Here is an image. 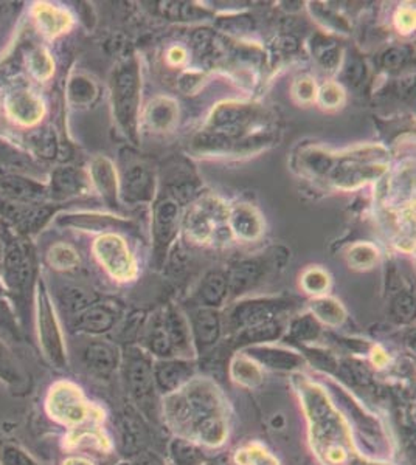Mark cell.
Here are the masks:
<instances>
[{"mask_svg":"<svg viewBox=\"0 0 416 465\" xmlns=\"http://www.w3.org/2000/svg\"><path fill=\"white\" fill-rule=\"evenodd\" d=\"M5 462H7V465H33L30 459L14 449L5 453Z\"/></svg>","mask_w":416,"mask_h":465,"instance_id":"obj_50","label":"cell"},{"mask_svg":"<svg viewBox=\"0 0 416 465\" xmlns=\"http://www.w3.org/2000/svg\"><path fill=\"white\" fill-rule=\"evenodd\" d=\"M292 92H294L297 101L300 103H313L317 98V87L310 78L297 79L294 87H292Z\"/></svg>","mask_w":416,"mask_h":465,"instance_id":"obj_44","label":"cell"},{"mask_svg":"<svg viewBox=\"0 0 416 465\" xmlns=\"http://www.w3.org/2000/svg\"><path fill=\"white\" fill-rule=\"evenodd\" d=\"M292 337L300 341L315 340L320 334V326L317 318L313 315H303L292 321L291 325Z\"/></svg>","mask_w":416,"mask_h":465,"instance_id":"obj_37","label":"cell"},{"mask_svg":"<svg viewBox=\"0 0 416 465\" xmlns=\"http://www.w3.org/2000/svg\"><path fill=\"white\" fill-rule=\"evenodd\" d=\"M271 423H272V427H273L275 429H277V428H283V427H284V423H286V420H284V417H283V416L277 414V416H275L273 419L271 420Z\"/></svg>","mask_w":416,"mask_h":465,"instance_id":"obj_54","label":"cell"},{"mask_svg":"<svg viewBox=\"0 0 416 465\" xmlns=\"http://www.w3.org/2000/svg\"><path fill=\"white\" fill-rule=\"evenodd\" d=\"M391 314L397 321H410L415 315V298L410 293H400L391 304Z\"/></svg>","mask_w":416,"mask_h":465,"instance_id":"obj_42","label":"cell"},{"mask_svg":"<svg viewBox=\"0 0 416 465\" xmlns=\"http://www.w3.org/2000/svg\"><path fill=\"white\" fill-rule=\"evenodd\" d=\"M84 358L89 368L98 373L106 374L115 368V354L106 344H90L86 349Z\"/></svg>","mask_w":416,"mask_h":465,"instance_id":"obj_30","label":"cell"},{"mask_svg":"<svg viewBox=\"0 0 416 465\" xmlns=\"http://www.w3.org/2000/svg\"><path fill=\"white\" fill-rule=\"evenodd\" d=\"M227 292L228 279L221 272H212L204 278L199 295H201V299L205 305L216 307V305H219L224 301Z\"/></svg>","mask_w":416,"mask_h":465,"instance_id":"obj_22","label":"cell"},{"mask_svg":"<svg viewBox=\"0 0 416 465\" xmlns=\"http://www.w3.org/2000/svg\"><path fill=\"white\" fill-rule=\"evenodd\" d=\"M284 307V303L272 301V299H255V301L243 303L232 312L230 321L235 329H245L262 323L273 321L275 315Z\"/></svg>","mask_w":416,"mask_h":465,"instance_id":"obj_7","label":"cell"},{"mask_svg":"<svg viewBox=\"0 0 416 465\" xmlns=\"http://www.w3.org/2000/svg\"><path fill=\"white\" fill-rule=\"evenodd\" d=\"M138 465H162V462L156 456H143Z\"/></svg>","mask_w":416,"mask_h":465,"instance_id":"obj_53","label":"cell"},{"mask_svg":"<svg viewBox=\"0 0 416 465\" xmlns=\"http://www.w3.org/2000/svg\"><path fill=\"white\" fill-rule=\"evenodd\" d=\"M314 316L331 326H339L345 320V310L341 303L332 298H319L313 303Z\"/></svg>","mask_w":416,"mask_h":465,"instance_id":"obj_31","label":"cell"},{"mask_svg":"<svg viewBox=\"0 0 416 465\" xmlns=\"http://www.w3.org/2000/svg\"><path fill=\"white\" fill-rule=\"evenodd\" d=\"M233 148L235 144L230 140L224 138L219 134L207 131V129H204L193 138V149L199 154H225Z\"/></svg>","mask_w":416,"mask_h":465,"instance_id":"obj_24","label":"cell"},{"mask_svg":"<svg viewBox=\"0 0 416 465\" xmlns=\"http://www.w3.org/2000/svg\"><path fill=\"white\" fill-rule=\"evenodd\" d=\"M302 284L309 293H321L330 287V276L321 268H309L303 275Z\"/></svg>","mask_w":416,"mask_h":465,"instance_id":"obj_40","label":"cell"},{"mask_svg":"<svg viewBox=\"0 0 416 465\" xmlns=\"http://www.w3.org/2000/svg\"><path fill=\"white\" fill-rule=\"evenodd\" d=\"M112 103L117 121L129 137L137 140V115L140 104V72L134 60H127L112 76Z\"/></svg>","mask_w":416,"mask_h":465,"instance_id":"obj_2","label":"cell"},{"mask_svg":"<svg viewBox=\"0 0 416 465\" xmlns=\"http://www.w3.org/2000/svg\"><path fill=\"white\" fill-rule=\"evenodd\" d=\"M148 344L151 352H154L156 355L168 357L173 354V344L168 337L165 325H163V316L157 318L154 325L151 326L148 332Z\"/></svg>","mask_w":416,"mask_h":465,"instance_id":"obj_34","label":"cell"},{"mask_svg":"<svg viewBox=\"0 0 416 465\" xmlns=\"http://www.w3.org/2000/svg\"><path fill=\"white\" fill-rule=\"evenodd\" d=\"M406 60H407V53L404 51L402 49L393 47V49L385 51V55L382 58V66L387 70H391V72H395V70H400L401 67H404Z\"/></svg>","mask_w":416,"mask_h":465,"instance_id":"obj_46","label":"cell"},{"mask_svg":"<svg viewBox=\"0 0 416 465\" xmlns=\"http://www.w3.org/2000/svg\"><path fill=\"white\" fill-rule=\"evenodd\" d=\"M258 118V110L254 104H245L238 101H225L216 105L207 123V131L219 134L222 137L230 140L235 148L239 149V144L256 143V138L247 140L249 129L254 126Z\"/></svg>","mask_w":416,"mask_h":465,"instance_id":"obj_3","label":"cell"},{"mask_svg":"<svg viewBox=\"0 0 416 465\" xmlns=\"http://www.w3.org/2000/svg\"><path fill=\"white\" fill-rule=\"evenodd\" d=\"M28 143L39 157L53 158L56 154L58 144L55 132L50 129H38L28 137Z\"/></svg>","mask_w":416,"mask_h":465,"instance_id":"obj_35","label":"cell"},{"mask_svg":"<svg viewBox=\"0 0 416 465\" xmlns=\"http://www.w3.org/2000/svg\"><path fill=\"white\" fill-rule=\"evenodd\" d=\"M32 70L36 73L38 78H49L53 72V62L44 50H34L32 53Z\"/></svg>","mask_w":416,"mask_h":465,"instance_id":"obj_45","label":"cell"},{"mask_svg":"<svg viewBox=\"0 0 416 465\" xmlns=\"http://www.w3.org/2000/svg\"><path fill=\"white\" fill-rule=\"evenodd\" d=\"M62 225H75L81 228H90L93 231L97 229H110V228H129L131 223L121 221L119 217L112 216H99V214H75L66 216L61 219Z\"/></svg>","mask_w":416,"mask_h":465,"instance_id":"obj_21","label":"cell"},{"mask_svg":"<svg viewBox=\"0 0 416 465\" xmlns=\"http://www.w3.org/2000/svg\"><path fill=\"white\" fill-rule=\"evenodd\" d=\"M3 190L7 191L10 196H13L19 200H36L44 196V188L34 184L32 180L14 177V175H10V177H5L2 180Z\"/></svg>","mask_w":416,"mask_h":465,"instance_id":"obj_28","label":"cell"},{"mask_svg":"<svg viewBox=\"0 0 416 465\" xmlns=\"http://www.w3.org/2000/svg\"><path fill=\"white\" fill-rule=\"evenodd\" d=\"M250 354L273 369H292L303 362L300 355L280 347H254Z\"/></svg>","mask_w":416,"mask_h":465,"instance_id":"obj_19","label":"cell"},{"mask_svg":"<svg viewBox=\"0 0 416 465\" xmlns=\"http://www.w3.org/2000/svg\"><path fill=\"white\" fill-rule=\"evenodd\" d=\"M193 47L204 62L215 64L228 55L224 40L210 30H197L193 36Z\"/></svg>","mask_w":416,"mask_h":465,"instance_id":"obj_18","label":"cell"},{"mask_svg":"<svg viewBox=\"0 0 416 465\" xmlns=\"http://www.w3.org/2000/svg\"><path fill=\"white\" fill-rule=\"evenodd\" d=\"M7 278L14 288H22L28 284L33 275V256L25 245L14 244L7 251L5 259Z\"/></svg>","mask_w":416,"mask_h":465,"instance_id":"obj_11","label":"cell"},{"mask_svg":"<svg viewBox=\"0 0 416 465\" xmlns=\"http://www.w3.org/2000/svg\"><path fill=\"white\" fill-rule=\"evenodd\" d=\"M93 250H95L99 262L106 267L114 278L127 281L136 276V262H134L131 251L125 240L117 234H104L98 238Z\"/></svg>","mask_w":416,"mask_h":465,"instance_id":"obj_5","label":"cell"},{"mask_svg":"<svg viewBox=\"0 0 416 465\" xmlns=\"http://www.w3.org/2000/svg\"><path fill=\"white\" fill-rule=\"evenodd\" d=\"M178 120V104L168 97H157L145 110L146 126L154 131H168Z\"/></svg>","mask_w":416,"mask_h":465,"instance_id":"obj_13","label":"cell"},{"mask_svg":"<svg viewBox=\"0 0 416 465\" xmlns=\"http://www.w3.org/2000/svg\"><path fill=\"white\" fill-rule=\"evenodd\" d=\"M199 434H201V439H204V442L218 444L224 438V428H222L218 420L205 419L199 425Z\"/></svg>","mask_w":416,"mask_h":465,"instance_id":"obj_43","label":"cell"},{"mask_svg":"<svg viewBox=\"0 0 416 465\" xmlns=\"http://www.w3.org/2000/svg\"><path fill=\"white\" fill-rule=\"evenodd\" d=\"M39 334L51 358H55L56 362H61L64 357L61 335L58 331L53 310L50 307L49 298L45 297V293H39Z\"/></svg>","mask_w":416,"mask_h":465,"instance_id":"obj_10","label":"cell"},{"mask_svg":"<svg viewBox=\"0 0 416 465\" xmlns=\"http://www.w3.org/2000/svg\"><path fill=\"white\" fill-rule=\"evenodd\" d=\"M152 369L142 352L136 358H132L129 364V384L132 388V394L136 396L138 405L154 406V388H152Z\"/></svg>","mask_w":416,"mask_h":465,"instance_id":"obj_8","label":"cell"},{"mask_svg":"<svg viewBox=\"0 0 416 465\" xmlns=\"http://www.w3.org/2000/svg\"><path fill=\"white\" fill-rule=\"evenodd\" d=\"M90 173L93 184H95L99 194L106 200L109 207L115 208L117 196H119V181H117V174L112 162L108 160L106 157H97L92 162Z\"/></svg>","mask_w":416,"mask_h":465,"instance_id":"obj_12","label":"cell"},{"mask_svg":"<svg viewBox=\"0 0 416 465\" xmlns=\"http://www.w3.org/2000/svg\"><path fill=\"white\" fill-rule=\"evenodd\" d=\"M235 373L236 377L241 379V381H247V384H254V381L260 380V373L258 369L245 360H238L235 363Z\"/></svg>","mask_w":416,"mask_h":465,"instance_id":"obj_48","label":"cell"},{"mask_svg":"<svg viewBox=\"0 0 416 465\" xmlns=\"http://www.w3.org/2000/svg\"><path fill=\"white\" fill-rule=\"evenodd\" d=\"M36 16L40 27L49 34L62 33L70 27V16L61 10L49 7V5H39L36 8Z\"/></svg>","mask_w":416,"mask_h":465,"instance_id":"obj_27","label":"cell"},{"mask_svg":"<svg viewBox=\"0 0 416 465\" xmlns=\"http://www.w3.org/2000/svg\"><path fill=\"white\" fill-rule=\"evenodd\" d=\"M179 227V207L171 199H163L154 211V242L159 256L165 255L168 245L173 242Z\"/></svg>","mask_w":416,"mask_h":465,"instance_id":"obj_6","label":"cell"},{"mask_svg":"<svg viewBox=\"0 0 416 465\" xmlns=\"http://www.w3.org/2000/svg\"><path fill=\"white\" fill-rule=\"evenodd\" d=\"M93 295L87 290H83L79 287H67L61 293V301L64 307H67L70 312H81L86 307H89L93 301Z\"/></svg>","mask_w":416,"mask_h":465,"instance_id":"obj_38","label":"cell"},{"mask_svg":"<svg viewBox=\"0 0 416 465\" xmlns=\"http://www.w3.org/2000/svg\"><path fill=\"white\" fill-rule=\"evenodd\" d=\"M313 51H314V56L317 58V61L325 68L334 70L339 66V64H341V55H342L341 45L330 38L317 34V36L313 39Z\"/></svg>","mask_w":416,"mask_h":465,"instance_id":"obj_25","label":"cell"},{"mask_svg":"<svg viewBox=\"0 0 416 465\" xmlns=\"http://www.w3.org/2000/svg\"><path fill=\"white\" fill-rule=\"evenodd\" d=\"M345 78L348 79L350 84H359V82H362V79L365 78V66L360 62H351L348 68H347V72H345Z\"/></svg>","mask_w":416,"mask_h":465,"instance_id":"obj_49","label":"cell"},{"mask_svg":"<svg viewBox=\"0 0 416 465\" xmlns=\"http://www.w3.org/2000/svg\"><path fill=\"white\" fill-rule=\"evenodd\" d=\"M262 266L258 261H245L243 264L233 270L232 278H230V286L232 290L236 293H243L245 288H249L250 286H254L258 281L261 275Z\"/></svg>","mask_w":416,"mask_h":465,"instance_id":"obj_29","label":"cell"},{"mask_svg":"<svg viewBox=\"0 0 416 465\" xmlns=\"http://www.w3.org/2000/svg\"><path fill=\"white\" fill-rule=\"evenodd\" d=\"M98 95L97 86L86 78V76H75L69 84V98L70 101L79 105H86L95 101Z\"/></svg>","mask_w":416,"mask_h":465,"instance_id":"obj_33","label":"cell"},{"mask_svg":"<svg viewBox=\"0 0 416 465\" xmlns=\"http://www.w3.org/2000/svg\"><path fill=\"white\" fill-rule=\"evenodd\" d=\"M67 465H76V459H72V461H69V462H67ZM78 465H89V464L84 462V461H79V462H78Z\"/></svg>","mask_w":416,"mask_h":465,"instance_id":"obj_55","label":"cell"},{"mask_svg":"<svg viewBox=\"0 0 416 465\" xmlns=\"http://www.w3.org/2000/svg\"><path fill=\"white\" fill-rule=\"evenodd\" d=\"M280 325L275 321H267L262 325H256L252 327L243 329L239 335V343H261V341H269L277 338L280 335Z\"/></svg>","mask_w":416,"mask_h":465,"instance_id":"obj_36","label":"cell"},{"mask_svg":"<svg viewBox=\"0 0 416 465\" xmlns=\"http://www.w3.org/2000/svg\"><path fill=\"white\" fill-rule=\"evenodd\" d=\"M8 110L14 120L23 125H33L42 116V103L30 92H17L8 99Z\"/></svg>","mask_w":416,"mask_h":465,"instance_id":"obj_16","label":"cell"},{"mask_svg":"<svg viewBox=\"0 0 416 465\" xmlns=\"http://www.w3.org/2000/svg\"><path fill=\"white\" fill-rule=\"evenodd\" d=\"M395 22L397 30L402 33H410L415 28V10L412 8H400L395 16Z\"/></svg>","mask_w":416,"mask_h":465,"instance_id":"obj_47","label":"cell"},{"mask_svg":"<svg viewBox=\"0 0 416 465\" xmlns=\"http://www.w3.org/2000/svg\"><path fill=\"white\" fill-rule=\"evenodd\" d=\"M317 98L323 108L336 109L343 103L345 92L336 82H325L317 92Z\"/></svg>","mask_w":416,"mask_h":465,"instance_id":"obj_41","label":"cell"},{"mask_svg":"<svg viewBox=\"0 0 416 465\" xmlns=\"http://www.w3.org/2000/svg\"><path fill=\"white\" fill-rule=\"evenodd\" d=\"M387 151L380 146H363L345 154H331L325 177L342 190H354L379 179L387 171Z\"/></svg>","mask_w":416,"mask_h":465,"instance_id":"obj_1","label":"cell"},{"mask_svg":"<svg viewBox=\"0 0 416 465\" xmlns=\"http://www.w3.org/2000/svg\"><path fill=\"white\" fill-rule=\"evenodd\" d=\"M191 374V364L185 362H162L154 369V377L157 385L163 392L174 391L180 384L188 379Z\"/></svg>","mask_w":416,"mask_h":465,"instance_id":"obj_17","label":"cell"},{"mask_svg":"<svg viewBox=\"0 0 416 465\" xmlns=\"http://www.w3.org/2000/svg\"><path fill=\"white\" fill-rule=\"evenodd\" d=\"M115 316L110 310L106 307H90L89 310H86L83 315L79 316L78 320V327L83 329L86 332L92 334H101L109 331L110 327L114 326Z\"/></svg>","mask_w":416,"mask_h":465,"instance_id":"obj_23","label":"cell"},{"mask_svg":"<svg viewBox=\"0 0 416 465\" xmlns=\"http://www.w3.org/2000/svg\"><path fill=\"white\" fill-rule=\"evenodd\" d=\"M83 190V177L73 168H58L51 175V191L56 197L76 196Z\"/></svg>","mask_w":416,"mask_h":465,"instance_id":"obj_20","label":"cell"},{"mask_svg":"<svg viewBox=\"0 0 416 465\" xmlns=\"http://www.w3.org/2000/svg\"><path fill=\"white\" fill-rule=\"evenodd\" d=\"M193 332L199 347L213 346L219 338V316L212 309H201L193 318Z\"/></svg>","mask_w":416,"mask_h":465,"instance_id":"obj_15","label":"cell"},{"mask_svg":"<svg viewBox=\"0 0 416 465\" xmlns=\"http://www.w3.org/2000/svg\"><path fill=\"white\" fill-rule=\"evenodd\" d=\"M228 219V210L216 199H205L197 203L186 216L185 225L190 236L197 242H207L210 239H219L224 234L228 239L232 229L222 225Z\"/></svg>","mask_w":416,"mask_h":465,"instance_id":"obj_4","label":"cell"},{"mask_svg":"<svg viewBox=\"0 0 416 465\" xmlns=\"http://www.w3.org/2000/svg\"><path fill=\"white\" fill-rule=\"evenodd\" d=\"M154 192V175L143 164H132L125 171L123 194L127 202H148Z\"/></svg>","mask_w":416,"mask_h":465,"instance_id":"obj_9","label":"cell"},{"mask_svg":"<svg viewBox=\"0 0 416 465\" xmlns=\"http://www.w3.org/2000/svg\"><path fill=\"white\" fill-rule=\"evenodd\" d=\"M379 259L376 247L368 242H359L351 247L348 251V264L357 270L371 268Z\"/></svg>","mask_w":416,"mask_h":465,"instance_id":"obj_32","label":"cell"},{"mask_svg":"<svg viewBox=\"0 0 416 465\" xmlns=\"http://www.w3.org/2000/svg\"><path fill=\"white\" fill-rule=\"evenodd\" d=\"M163 325L168 332V337L171 340L173 349L184 351L188 347V327H186V323L184 320L178 310H169L168 314L163 316Z\"/></svg>","mask_w":416,"mask_h":465,"instance_id":"obj_26","label":"cell"},{"mask_svg":"<svg viewBox=\"0 0 416 465\" xmlns=\"http://www.w3.org/2000/svg\"><path fill=\"white\" fill-rule=\"evenodd\" d=\"M49 262L55 268H72L79 262L78 253L66 244H58L49 251Z\"/></svg>","mask_w":416,"mask_h":465,"instance_id":"obj_39","label":"cell"},{"mask_svg":"<svg viewBox=\"0 0 416 465\" xmlns=\"http://www.w3.org/2000/svg\"><path fill=\"white\" fill-rule=\"evenodd\" d=\"M228 221L232 231L243 240H254L262 231L260 216L249 205H236L232 213H228Z\"/></svg>","mask_w":416,"mask_h":465,"instance_id":"obj_14","label":"cell"},{"mask_svg":"<svg viewBox=\"0 0 416 465\" xmlns=\"http://www.w3.org/2000/svg\"><path fill=\"white\" fill-rule=\"evenodd\" d=\"M202 81V75L201 73H186L185 76H182L180 79V87H184L185 84H188L185 92H193L195 90V86H197L199 82Z\"/></svg>","mask_w":416,"mask_h":465,"instance_id":"obj_51","label":"cell"},{"mask_svg":"<svg viewBox=\"0 0 416 465\" xmlns=\"http://www.w3.org/2000/svg\"><path fill=\"white\" fill-rule=\"evenodd\" d=\"M186 60V51L182 49V47H173L171 50L168 53V61L173 64V66H178V64H182Z\"/></svg>","mask_w":416,"mask_h":465,"instance_id":"obj_52","label":"cell"}]
</instances>
